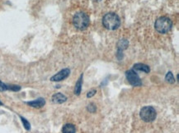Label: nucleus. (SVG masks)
<instances>
[{
    "label": "nucleus",
    "mask_w": 179,
    "mask_h": 133,
    "mask_svg": "<svg viewBox=\"0 0 179 133\" xmlns=\"http://www.w3.org/2000/svg\"><path fill=\"white\" fill-rule=\"evenodd\" d=\"M154 26H155L156 31L159 33H162V34L167 33L172 28L171 20L166 16L159 17L155 22Z\"/></svg>",
    "instance_id": "7ed1b4c3"
},
{
    "label": "nucleus",
    "mask_w": 179,
    "mask_h": 133,
    "mask_svg": "<svg viewBox=\"0 0 179 133\" xmlns=\"http://www.w3.org/2000/svg\"><path fill=\"white\" fill-rule=\"evenodd\" d=\"M82 81H83V75L80 76V77L78 79V81H77L76 85H75V88H74V94H80L81 93V90H82Z\"/></svg>",
    "instance_id": "9b49d317"
},
{
    "label": "nucleus",
    "mask_w": 179,
    "mask_h": 133,
    "mask_svg": "<svg viewBox=\"0 0 179 133\" xmlns=\"http://www.w3.org/2000/svg\"><path fill=\"white\" fill-rule=\"evenodd\" d=\"M67 100V97L61 93H56L52 96V102L55 104H62Z\"/></svg>",
    "instance_id": "6e6552de"
},
{
    "label": "nucleus",
    "mask_w": 179,
    "mask_h": 133,
    "mask_svg": "<svg viewBox=\"0 0 179 133\" xmlns=\"http://www.w3.org/2000/svg\"><path fill=\"white\" fill-rule=\"evenodd\" d=\"M27 104L28 105H30L31 107H33V108H41L46 104V100L43 98H39L36 100L27 102Z\"/></svg>",
    "instance_id": "0eeeda50"
},
{
    "label": "nucleus",
    "mask_w": 179,
    "mask_h": 133,
    "mask_svg": "<svg viewBox=\"0 0 179 133\" xmlns=\"http://www.w3.org/2000/svg\"><path fill=\"white\" fill-rule=\"evenodd\" d=\"M8 90V87L7 85H5L4 83H3L1 81H0V91H5Z\"/></svg>",
    "instance_id": "2eb2a0df"
},
{
    "label": "nucleus",
    "mask_w": 179,
    "mask_h": 133,
    "mask_svg": "<svg viewBox=\"0 0 179 133\" xmlns=\"http://www.w3.org/2000/svg\"><path fill=\"white\" fill-rule=\"evenodd\" d=\"M20 118H21V120H22V122H23V123L25 129H26V130H30V129H31V124H30V123H29L26 118H24L23 117H20Z\"/></svg>",
    "instance_id": "ddd939ff"
},
{
    "label": "nucleus",
    "mask_w": 179,
    "mask_h": 133,
    "mask_svg": "<svg viewBox=\"0 0 179 133\" xmlns=\"http://www.w3.org/2000/svg\"><path fill=\"white\" fill-rule=\"evenodd\" d=\"M8 90H13V91H19L21 90V86H16V85H9L7 86Z\"/></svg>",
    "instance_id": "4468645a"
},
{
    "label": "nucleus",
    "mask_w": 179,
    "mask_h": 133,
    "mask_svg": "<svg viewBox=\"0 0 179 133\" xmlns=\"http://www.w3.org/2000/svg\"><path fill=\"white\" fill-rule=\"evenodd\" d=\"M62 132L63 133H75L76 132V128L74 125L73 124H65V125L63 126L62 128Z\"/></svg>",
    "instance_id": "1a4fd4ad"
},
{
    "label": "nucleus",
    "mask_w": 179,
    "mask_h": 133,
    "mask_svg": "<svg viewBox=\"0 0 179 133\" xmlns=\"http://www.w3.org/2000/svg\"><path fill=\"white\" fill-rule=\"evenodd\" d=\"M0 105H3V103H2L1 101H0Z\"/></svg>",
    "instance_id": "f3484780"
},
{
    "label": "nucleus",
    "mask_w": 179,
    "mask_h": 133,
    "mask_svg": "<svg viewBox=\"0 0 179 133\" xmlns=\"http://www.w3.org/2000/svg\"><path fill=\"white\" fill-rule=\"evenodd\" d=\"M165 80L168 83H170V84H173L175 82V78H174V77H173V75H172V73L171 71H169V72L167 73V75L165 77Z\"/></svg>",
    "instance_id": "f8f14e48"
},
{
    "label": "nucleus",
    "mask_w": 179,
    "mask_h": 133,
    "mask_svg": "<svg viewBox=\"0 0 179 133\" xmlns=\"http://www.w3.org/2000/svg\"><path fill=\"white\" fill-rule=\"evenodd\" d=\"M73 24L78 30H85L89 25V17L84 12H78L74 16Z\"/></svg>",
    "instance_id": "f03ea898"
},
{
    "label": "nucleus",
    "mask_w": 179,
    "mask_h": 133,
    "mask_svg": "<svg viewBox=\"0 0 179 133\" xmlns=\"http://www.w3.org/2000/svg\"><path fill=\"white\" fill-rule=\"evenodd\" d=\"M140 115L143 121H145L146 123H150V122L154 121L156 116H157V113H156L155 109L153 107L146 106L140 110Z\"/></svg>",
    "instance_id": "20e7f679"
},
{
    "label": "nucleus",
    "mask_w": 179,
    "mask_h": 133,
    "mask_svg": "<svg viewBox=\"0 0 179 133\" xmlns=\"http://www.w3.org/2000/svg\"><path fill=\"white\" fill-rule=\"evenodd\" d=\"M102 24L108 30H116L120 26L121 21H120L119 16H117L116 13L109 12L103 16Z\"/></svg>",
    "instance_id": "f257e3e1"
},
{
    "label": "nucleus",
    "mask_w": 179,
    "mask_h": 133,
    "mask_svg": "<svg viewBox=\"0 0 179 133\" xmlns=\"http://www.w3.org/2000/svg\"><path fill=\"white\" fill-rule=\"evenodd\" d=\"M134 69L137 71H145L146 73L149 72V67L147 65L145 64H143V63H137V64H135L134 65Z\"/></svg>",
    "instance_id": "9d476101"
},
{
    "label": "nucleus",
    "mask_w": 179,
    "mask_h": 133,
    "mask_svg": "<svg viewBox=\"0 0 179 133\" xmlns=\"http://www.w3.org/2000/svg\"><path fill=\"white\" fill-rule=\"evenodd\" d=\"M70 74V70L68 68H65V69H63L60 71H59L57 74H55V76H53L50 80L52 81H63L64 79H66Z\"/></svg>",
    "instance_id": "423d86ee"
},
{
    "label": "nucleus",
    "mask_w": 179,
    "mask_h": 133,
    "mask_svg": "<svg viewBox=\"0 0 179 133\" xmlns=\"http://www.w3.org/2000/svg\"><path fill=\"white\" fill-rule=\"evenodd\" d=\"M126 78L128 80L129 83L134 86H140L142 85V82L140 81L139 76L135 72L134 70H129L125 72Z\"/></svg>",
    "instance_id": "39448f33"
},
{
    "label": "nucleus",
    "mask_w": 179,
    "mask_h": 133,
    "mask_svg": "<svg viewBox=\"0 0 179 133\" xmlns=\"http://www.w3.org/2000/svg\"><path fill=\"white\" fill-rule=\"evenodd\" d=\"M95 94H96V90H91V91H89V92L88 93L87 97H88V98H91V97L93 96Z\"/></svg>",
    "instance_id": "dca6fc26"
}]
</instances>
